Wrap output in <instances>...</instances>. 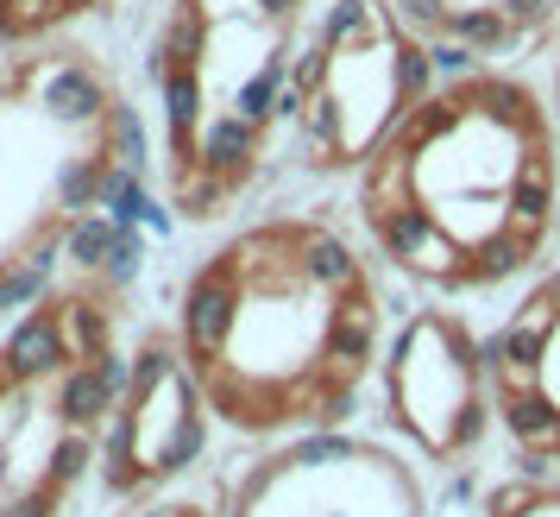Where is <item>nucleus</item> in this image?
I'll list each match as a JSON object with an SVG mask.
<instances>
[{"mask_svg": "<svg viewBox=\"0 0 560 517\" xmlns=\"http://www.w3.org/2000/svg\"><path fill=\"white\" fill-rule=\"evenodd\" d=\"M228 517H434L404 448L347 429H308L253 461L228 492Z\"/></svg>", "mask_w": 560, "mask_h": 517, "instance_id": "6", "label": "nucleus"}, {"mask_svg": "<svg viewBox=\"0 0 560 517\" xmlns=\"http://www.w3.org/2000/svg\"><path fill=\"white\" fill-rule=\"evenodd\" d=\"M120 221H114V215H82V221H70V228H63V253H70V265H77V272H89V278H95V272H102L107 265V253H114V240H120Z\"/></svg>", "mask_w": 560, "mask_h": 517, "instance_id": "13", "label": "nucleus"}, {"mask_svg": "<svg viewBox=\"0 0 560 517\" xmlns=\"http://www.w3.org/2000/svg\"><path fill=\"white\" fill-rule=\"evenodd\" d=\"M485 517H560V467H529L485 492Z\"/></svg>", "mask_w": 560, "mask_h": 517, "instance_id": "11", "label": "nucleus"}, {"mask_svg": "<svg viewBox=\"0 0 560 517\" xmlns=\"http://www.w3.org/2000/svg\"><path fill=\"white\" fill-rule=\"evenodd\" d=\"M0 366H7L13 386H38V379H57L63 366H77V347H70V335H63L57 303L13 322V335H7V347H0Z\"/></svg>", "mask_w": 560, "mask_h": 517, "instance_id": "10", "label": "nucleus"}, {"mask_svg": "<svg viewBox=\"0 0 560 517\" xmlns=\"http://www.w3.org/2000/svg\"><path fill=\"white\" fill-rule=\"evenodd\" d=\"M57 315H63V335H70V347H77V360H95V354H107V347H114V310H107L102 290L63 297V303H57Z\"/></svg>", "mask_w": 560, "mask_h": 517, "instance_id": "12", "label": "nucleus"}, {"mask_svg": "<svg viewBox=\"0 0 560 517\" xmlns=\"http://www.w3.org/2000/svg\"><path fill=\"white\" fill-rule=\"evenodd\" d=\"M434 51L466 64H523L560 32V0H390Z\"/></svg>", "mask_w": 560, "mask_h": 517, "instance_id": "8", "label": "nucleus"}, {"mask_svg": "<svg viewBox=\"0 0 560 517\" xmlns=\"http://www.w3.org/2000/svg\"><path fill=\"white\" fill-rule=\"evenodd\" d=\"M308 45V0H171L152 45V77L177 70L202 102L196 152L171 177L183 221L228 215L271 158V139L296 127V64Z\"/></svg>", "mask_w": 560, "mask_h": 517, "instance_id": "3", "label": "nucleus"}, {"mask_svg": "<svg viewBox=\"0 0 560 517\" xmlns=\"http://www.w3.org/2000/svg\"><path fill=\"white\" fill-rule=\"evenodd\" d=\"M139 258H145V246H139V233H120V240H114V253H107V265L102 272H95V278H102V290H120V285H132V272H139Z\"/></svg>", "mask_w": 560, "mask_h": 517, "instance_id": "15", "label": "nucleus"}, {"mask_svg": "<svg viewBox=\"0 0 560 517\" xmlns=\"http://www.w3.org/2000/svg\"><path fill=\"white\" fill-rule=\"evenodd\" d=\"M359 228L429 297L529 278L560 233V120L516 70L466 64L359 171Z\"/></svg>", "mask_w": 560, "mask_h": 517, "instance_id": "1", "label": "nucleus"}, {"mask_svg": "<svg viewBox=\"0 0 560 517\" xmlns=\"http://www.w3.org/2000/svg\"><path fill=\"white\" fill-rule=\"evenodd\" d=\"M384 416L409 455L434 467H466L491 436V379L485 341L447 303H422L384 341Z\"/></svg>", "mask_w": 560, "mask_h": 517, "instance_id": "5", "label": "nucleus"}, {"mask_svg": "<svg viewBox=\"0 0 560 517\" xmlns=\"http://www.w3.org/2000/svg\"><path fill=\"white\" fill-rule=\"evenodd\" d=\"M7 7H13V0H0V13H7Z\"/></svg>", "mask_w": 560, "mask_h": 517, "instance_id": "20", "label": "nucleus"}, {"mask_svg": "<svg viewBox=\"0 0 560 517\" xmlns=\"http://www.w3.org/2000/svg\"><path fill=\"white\" fill-rule=\"evenodd\" d=\"M45 290H51V272H38L32 258H13V265H0V315L38 310V303H45Z\"/></svg>", "mask_w": 560, "mask_h": 517, "instance_id": "14", "label": "nucleus"}, {"mask_svg": "<svg viewBox=\"0 0 560 517\" xmlns=\"http://www.w3.org/2000/svg\"><path fill=\"white\" fill-rule=\"evenodd\" d=\"M177 341L208 411L233 429H340L384 360V290L353 233L271 215L196 265Z\"/></svg>", "mask_w": 560, "mask_h": 517, "instance_id": "2", "label": "nucleus"}, {"mask_svg": "<svg viewBox=\"0 0 560 517\" xmlns=\"http://www.w3.org/2000/svg\"><path fill=\"white\" fill-rule=\"evenodd\" d=\"M491 416L523 467H560V265L535 272V285L485 335Z\"/></svg>", "mask_w": 560, "mask_h": 517, "instance_id": "7", "label": "nucleus"}, {"mask_svg": "<svg viewBox=\"0 0 560 517\" xmlns=\"http://www.w3.org/2000/svg\"><path fill=\"white\" fill-rule=\"evenodd\" d=\"M555 120H560V57H555Z\"/></svg>", "mask_w": 560, "mask_h": 517, "instance_id": "18", "label": "nucleus"}, {"mask_svg": "<svg viewBox=\"0 0 560 517\" xmlns=\"http://www.w3.org/2000/svg\"><path fill=\"white\" fill-rule=\"evenodd\" d=\"M0 386H7V366H0Z\"/></svg>", "mask_w": 560, "mask_h": 517, "instance_id": "19", "label": "nucleus"}, {"mask_svg": "<svg viewBox=\"0 0 560 517\" xmlns=\"http://www.w3.org/2000/svg\"><path fill=\"white\" fill-rule=\"evenodd\" d=\"M20 82H26V77H7V70H0V102H7V95H13Z\"/></svg>", "mask_w": 560, "mask_h": 517, "instance_id": "17", "label": "nucleus"}, {"mask_svg": "<svg viewBox=\"0 0 560 517\" xmlns=\"http://www.w3.org/2000/svg\"><path fill=\"white\" fill-rule=\"evenodd\" d=\"M26 89L38 95V107H45V120H57V127H77V133H102L107 114H114V89L102 82V70L95 64H82V57H63V64H51L45 77L32 70Z\"/></svg>", "mask_w": 560, "mask_h": 517, "instance_id": "9", "label": "nucleus"}, {"mask_svg": "<svg viewBox=\"0 0 560 517\" xmlns=\"http://www.w3.org/2000/svg\"><path fill=\"white\" fill-rule=\"evenodd\" d=\"M434 89V45L390 0H334L296 64V152L308 171H365Z\"/></svg>", "mask_w": 560, "mask_h": 517, "instance_id": "4", "label": "nucleus"}, {"mask_svg": "<svg viewBox=\"0 0 560 517\" xmlns=\"http://www.w3.org/2000/svg\"><path fill=\"white\" fill-rule=\"evenodd\" d=\"M57 498H63V492H57L51 480H38V486L13 492V498L0 505V517H57Z\"/></svg>", "mask_w": 560, "mask_h": 517, "instance_id": "16", "label": "nucleus"}]
</instances>
